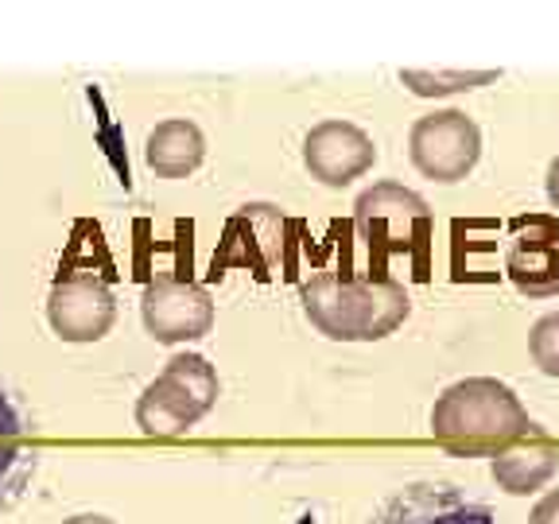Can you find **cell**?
<instances>
[{
  "label": "cell",
  "mask_w": 559,
  "mask_h": 524,
  "mask_svg": "<svg viewBox=\"0 0 559 524\" xmlns=\"http://www.w3.org/2000/svg\"><path fill=\"white\" fill-rule=\"evenodd\" d=\"M548 199H551V206H559V156H556V164L548 167Z\"/></svg>",
  "instance_id": "cell-20"
},
{
  "label": "cell",
  "mask_w": 559,
  "mask_h": 524,
  "mask_svg": "<svg viewBox=\"0 0 559 524\" xmlns=\"http://www.w3.org/2000/svg\"><path fill=\"white\" fill-rule=\"evenodd\" d=\"M401 79L412 94L439 97V94H459V90L486 86V82L498 79V70H454V74H443V70H404Z\"/></svg>",
  "instance_id": "cell-16"
},
{
  "label": "cell",
  "mask_w": 559,
  "mask_h": 524,
  "mask_svg": "<svg viewBox=\"0 0 559 524\" xmlns=\"http://www.w3.org/2000/svg\"><path fill=\"white\" fill-rule=\"evenodd\" d=\"M354 229L369 249V279H389V261L408 257L412 276L428 279L431 206L401 183H377L354 206Z\"/></svg>",
  "instance_id": "cell-3"
},
{
  "label": "cell",
  "mask_w": 559,
  "mask_h": 524,
  "mask_svg": "<svg viewBox=\"0 0 559 524\" xmlns=\"http://www.w3.org/2000/svg\"><path fill=\"white\" fill-rule=\"evenodd\" d=\"M62 524H114L109 516H97V513H82V516H70V521Z\"/></svg>",
  "instance_id": "cell-21"
},
{
  "label": "cell",
  "mask_w": 559,
  "mask_h": 524,
  "mask_svg": "<svg viewBox=\"0 0 559 524\" xmlns=\"http://www.w3.org/2000/svg\"><path fill=\"white\" fill-rule=\"evenodd\" d=\"M506 272L524 296H559V218L521 214V218L509 222Z\"/></svg>",
  "instance_id": "cell-8"
},
{
  "label": "cell",
  "mask_w": 559,
  "mask_h": 524,
  "mask_svg": "<svg viewBox=\"0 0 559 524\" xmlns=\"http://www.w3.org/2000/svg\"><path fill=\"white\" fill-rule=\"evenodd\" d=\"M431 436L443 451L481 458L524 443L536 436V424L528 419L524 404L509 384L493 377H471V381L451 384L431 408Z\"/></svg>",
  "instance_id": "cell-1"
},
{
  "label": "cell",
  "mask_w": 559,
  "mask_h": 524,
  "mask_svg": "<svg viewBox=\"0 0 559 524\" xmlns=\"http://www.w3.org/2000/svg\"><path fill=\"white\" fill-rule=\"evenodd\" d=\"M35 466H39V451L20 443H0V513H9L24 489L32 486Z\"/></svg>",
  "instance_id": "cell-15"
},
{
  "label": "cell",
  "mask_w": 559,
  "mask_h": 524,
  "mask_svg": "<svg viewBox=\"0 0 559 524\" xmlns=\"http://www.w3.org/2000/svg\"><path fill=\"white\" fill-rule=\"evenodd\" d=\"M121 276L109 257V245H105V234L94 218L74 222V234L67 241V253L59 261V276L55 279H97V284H114Z\"/></svg>",
  "instance_id": "cell-14"
},
{
  "label": "cell",
  "mask_w": 559,
  "mask_h": 524,
  "mask_svg": "<svg viewBox=\"0 0 559 524\" xmlns=\"http://www.w3.org/2000/svg\"><path fill=\"white\" fill-rule=\"evenodd\" d=\"M528 354H533V361L544 373L559 377V311L544 314L540 323L533 326V334H528Z\"/></svg>",
  "instance_id": "cell-17"
},
{
  "label": "cell",
  "mask_w": 559,
  "mask_h": 524,
  "mask_svg": "<svg viewBox=\"0 0 559 524\" xmlns=\"http://www.w3.org/2000/svg\"><path fill=\"white\" fill-rule=\"evenodd\" d=\"M528 524H559V489H551L548 498H544L540 505L533 509Z\"/></svg>",
  "instance_id": "cell-19"
},
{
  "label": "cell",
  "mask_w": 559,
  "mask_h": 524,
  "mask_svg": "<svg viewBox=\"0 0 559 524\" xmlns=\"http://www.w3.org/2000/svg\"><path fill=\"white\" fill-rule=\"evenodd\" d=\"M299 299L307 319L334 342H377L393 334L412 311L396 279H354L338 272L307 279Z\"/></svg>",
  "instance_id": "cell-2"
},
{
  "label": "cell",
  "mask_w": 559,
  "mask_h": 524,
  "mask_svg": "<svg viewBox=\"0 0 559 524\" xmlns=\"http://www.w3.org/2000/svg\"><path fill=\"white\" fill-rule=\"evenodd\" d=\"M32 431V419L27 412L20 408V401L9 393V389H0V443H16Z\"/></svg>",
  "instance_id": "cell-18"
},
{
  "label": "cell",
  "mask_w": 559,
  "mask_h": 524,
  "mask_svg": "<svg viewBox=\"0 0 559 524\" xmlns=\"http://www.w3.org/2000/svg\"><path fill=\"white\" fill-rule=\"evenodd\" d=\"M377 524H493V516L447 486H412L381 509Z\"/></svg>",
  "instance_id": "cell-11"
},
{
  "label": "cell",
  "mask_w": 559,
  "mask_h": 524,
  "mask_svg": "<svg viewBox=\"0 0 559 524\" xmlns=\"http://www.w3.org/2000/svg\"><path fill=\"white\" fill-rule=\"evenodd\" d=\"M140 314H144V326H148L152 338L164 342V346H175V342H194L202 334H210L214 299L194 279L156 276L144 288Z\"/></svg>",
  "instance_id": "cell-7"
},
{
  "label": "cell",
  "mask_w": 559,
  "mask_h": 524,
  "mask_svg": "<svg viewBox=\"0 0 559 524\" xmlns=\"http://www.w3.org/2000/svg\"><path fill=\"white\" fill-rule=\"evenodd\" d=\"M218 373L199 354H175L167 369L136 401V424L148 439H175L191 431L218 401Z\"/></svg>",
  "instance_id": "cell-5"
},
{
  "label": "cell",
  "mask_w": 559,
  "mask_h": 524,
  "mask_svg": "<svg viewBox=\"0 0 559 524\" xmlns=\"http://www.w3.org/2000/svg\"><path fill=\"white\" fill-rule=\"evenodd\" d=\"M556 466H559L556 443H548V439L516 443L493 458V481H498L506 493H536V489L556 474Z\"/></svg>",
  "instance_id": "cell-13"
},
{
  "label": "cell",
  "mask_w": 559,
  "mask_h": 524,
  "mask_svg": "<svg viewBox=\"0 0 559 524\" xmlns=\"http://www.w3.org/2000/svg\"><path fill=\"white\" fill-rule=\"evenodd\" d=\"M202 156H206V140H202L194 121H179L175 117V121H159L148 132L144 159H148V167L159 179H187L202 164Z\"/></svg>",
  "instance_id": "cell-12"
},
{
  "label": "cell",
  "mask_w": 559,
  "mask_h": 524,
  "mask_svg": "<svg viewBox=\"0 0 559 524\" xmlns=\"http://www.w3.org/2000/svg\"><path fill=\"white\" fill-rule=\"evenodd\" d=\"M299 229V222H292L288 214L272 202H245L241 210H234L222 226L218 249H214V261H210V279H222L226 272L241 269L253 279L269 284L280 272L284 276H296L292 272V234Z\"/></svg>",
  "instance_id": "cell-4"
},
{
  "label": "cell",
  "mask_w": 559,
  "mask_h": 524,
  "mask_svg": "<svg viewBox=\"0 0 559 524\" xmlns=\"http://www.w3.org/2000/svg\"><path fill=\"white\" fill-rule=\"evenodd\" d=\"M47 319L62 342H102L114 331L117 299L97 279H55L47 296Z\"/></svg>",
  "instance_id": "cell-9"
},
{
  "label": "cell",
  "mask_w": 559,
  "mask_h": 524,
  "mask_svg": "<svg viewBox=\"0 0 559 524\" xmlns=\"http://www.w3.org/2000/svg\"><path fill=\"white\" fill-rule=\"evenodd\" d=\"M377 159L373 140L349 121H323L314 124L304 140L307 171L326 187H346L358 175H366Z\"/></svg>",
  "instance_id": "cell-10"
},
{
  "label": "cell",
  "mask_w": 559,
  "mask_h": 524,
  "mask_svg": "<svg viewBox=\"0 0 559 524\" xmlns=\"http://www.w3.org/2000/svg\"><path fill=\"white\" fill-rule=\"evenodd\" d=\"M412 164L419 167V175H428L436 183H459L474 171L481 156V132L459 109L447 114H428L412 124L408 136Z\"/></svg>",
  "instance_id": "cell-6"
}]
</instances>
